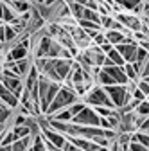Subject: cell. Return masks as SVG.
I'll return each mask as SVG.
<instances>
[{
	"label": "cell",
	"instance_id": "cell-37",
	"mask_svg": "<svg viewBox=\"0 0 149 151\" xmlns=\"http://www.w3.org/2000/svg\"><path fill=\"white\" fill-rule=\"evenodd\" d=\"M147 101H149V96H147Z\"/></svg>",
	"mask_w": 149,
	"mask_h": 151
},
{
	"label": "cell",
	"instance_id": "cell-35",
	"mask_svg": "<svg viewBox=\"0 0 149 151\" xmlns=\"http://www.w3.org/2000/svg\"><path fill=\"white\" fill-rule=\"evenodd\" d=\"M97 151H110V149H108V147H99Z\"/></svg>",
	"mask_w": 149,
	"mask_h": 151
},
{
	"label": "cell",
	"instance_id": "cell-18",
	"mask_svg": "<svg viewBox=\"0 0 149 151\" xmlns=\"http://www.w3.org/2000/svg\"><path fill=\"white\" fill-rule=\"evenodd\" d=\"M68 7H70V14H72V18H74V20H76V22L83 20V13H85V6L77 4L76 0H74V2H70V4H68Z\"/></svg>",
	"mask_w": 149,
	"mask_h": 151
},
{
	"label": "cell",
	"instance_id": "cell-3",
	"mask_svg": "<svg viewBox=\"0 0 149 151\" xmlns=\"http://www.w3.org/2000/svg\"><path fill=\"white\" fill-rule=\"evenodd\" d=\"M104 88H106V93L110 96L111 103H113L115 110H120L122 106L129 104L131 99H133L131 92H129L128 86H124V85H111V86H104Z\"/></svg>",
	"mask_w": 149,
	"mask_h": 151
},
{
	"label": "cell",
	"instance_id": "cell-13",
	"mask_svg": "<svg viewBox=\"0 0 149 151\" xmlns=\"http://www.w3.org/2000/svg\"><path fill=\"white\" fill-rule=\"evenodd\" d=\"M13 115H14V110H11L9 106H6L0 101V126H9Z\"/></svg>",
	"mask_w": 149,
	"mask_h": 151
},
{
	"label": "cell",
	"instance_id": "cell-10",
	"mask_svg": "<svg viewBox=\"0 0 149 151\" xmlns=\"http://www.w3.org/2000/svg\"><path fill=\"white\" fill-rule=\"evenodd\" d=\"M68 142H72L76 147L83 149V151H97L99 146L94 142V140H90V139H81V137H67Z\"/></svg>",
	"mask_w": 149,
	"mask_h": 151
},
{
	"label": "cell",
	"instance_id": "cell-26",
	"mask_svg": "<svg viewBox=\"0 0 149 151\" xmlns=\"http://www.w3.org/2000/svg\"><path fill=\"white\" fill-rule=\"evenodd\" d=\"M137 88L142 90V92L145 93V97L149 96V81H145V79H138V81H137Z\"/></svg>",
	"mask_w": 149,
	"mask_h": 151
},
{
	"label": "cell",
	"instance_id": "cell-34",
	"mask_svg": "<svg viewBox=\"0 0 149 151\" xmlns=\"http://www.w3.org/2000/svg\"><path fill=\"white\" fill-rule=\"evenodd\" d=\"M2 13H4V2L0 0V20H2Z\"/></svg>",
	"mask_w": 149,
	"mask_h": 151
},
{
	"label": "cell",
	"instance_id": "cell-7",
	"mask_svg": "<svg viewBox=\"0 0 149 151\" xmlns=\"http://www.w3.org/2000/svg\"><path fill=\"white\" fill-rule=\"evenodd\" d=\"M25 58H29V49H25L22 43H18V42L14 45H9L7 54H6L7 61H20V60H25Z\"/></svg>",
	"mask_w": 149,
	"mask_h": 151
},
{
	"label": "cell",
	"instance_id": "cell-39",
	"mask_svg": "<svg viewBox=\"0 0 149 151\" xmlns=\"http://www.w3.org/2000/svg\"><path fill=\"white\" fill-rule=\"evenodd\" d=\"M29 151H31V149H29Z\"/></svg>",
	"mask_w": 149,
	"mask_h": 151
},
{
	"label": "cell",
	"instance_id": "cell-9",
	"mask_svg": "<svg viewBox=\"0 0 149 151\" xmlns=\"http://www.w3.org/2000/svg\"><path fill=\"white\" fill-rule=\"evenodd\" d=\"M0 101H2L6 106H9L11 110H16L18 106H20V99H18L14 93H11V92L2 85V81H0Z\"/></svg>",
	"mask_w": 149,
	"mask_h": 151
},
{
	"label": "cell",
	"instance_id": "cell-23",
	"mask_svg": "<svg viewBox=\"0 0 149 151\" xmlns=\"http://www.w3.org/2000/svg\"><path fill=\"white\" fill-rule=\"evenodd\" d=\"M135 113L140 117V119H145V117H149V101L145 99V101H142L137 108H135Z\"/></svg>",
	"mask_w": 149,
	"mask_h": 151
},
{
	"label": "cell",
	"instance_id": "cell-11",
	"mask_svg": "<svg viewBox=\"0 0 149 151\" xmlns=\"http://www.w3.org/2000/svg\"><path fill=\"white\" fill-rule=\"evenodd\" d=\"M126 36H129V34L124 31H106V42L111 43L113 47H117V45L126 42Z\"/></svg>",
	"mask_w": 149,
	"mask_h": 151
},
{
	"label": "cell",
	"instance_id": "cell-19",
	"mask_svg": "<svg viewBox=\"0 0 149 151\" xmlns=\"http://www.w3.org/2000/svg\"><path fill=\"white\" fill-rule=\"evenodd\" d=\"M18 18V14L14 13V9L9 6V2L7 4H4V13H2V22L4 24H13L14 20Z\"/></svg>",
	"mask_w": 149,
	"mask_h": 151
},
{
	"label": "cell",
	"instance_id": "cell-32",
	"mask_svg": "<svg viewBox=\"0 0 149 151\" xmlns=\"http://www.w3.org/2000/svg\"><path fill=\"white\" fill-rule=\"evenodd\" d=\"M58 2H59V0H45L43 4H45V6H49V7H52V6H56Z\"/></svg>",
	"mask_w": 149,
	"mask_h": 151
},
{
	"label": "cell",
	"instance_id": "cell-8",
	"mask_svg": "<svg viewBox=\"0 0 149 151\" xmlns=\"http://www.w3.org/2000/svg\"><path fill=\"white\" fill-rule=\"evenodd\" d=\"M120 56L124 58L126 63H135L137 61V50H138V43H120L115 47Z\"/></svg>",
	"mask_w": 149,
	"mask_h": 151
},
{
	"label": "cell",
	"instance_id": "cell-38",
	"mask_svg": "<svg viewBox=\"0 0 149 151\" xmlns=\"http://www.w3.org/2000/svg\"><path fill=\"white\" fill-rule=\"evenodd\" d=\"M0 45H4V43H0Z\"/></svg>",
	"mask_w": 149,
	"mask_h": 151
},
{
	"label": "cell",
	"instance_id": "cell-15",
	"mask_svg": "<svg viewBox=\"0 0 149 151\" xmlns=\"http://www.w3.org/2000/svg\"><path fill=\"white\" fill-rule=\"evenodd\" d=\"M47 119H52V121H59V122H72V113L68 108L65 110H59V111H56L52 113V115H45Z\"/></svg>",
	"mask_w": 149,
	"mask_h": 151
},
{
	"label": "cell",
	"instance_id": "cell-16",
	"mask_svg": "<svg viewBox=\"0 0 149 151\" xmlns=\"http://www.w3.org/2000/svg\"><path fill=\"white\" fill-rule=\"evenodd\" d=\"M31 151H49V147H47V140L43 139V135H42V133H38V135H32Z\"/></svg>",
	"mask_w": 149,
	"mask_h": 151
},
{
	"label": "cell",
	"instance_id": "cell-6",
	"mask_svg": "<svg viewBox=\"0 0 149 151\" xmlns=\"http://www.w3.org/2000/svg\"><path fill=\"white\" fill-rule=\"evenodd\" d=\"M99 115L95 108L92 106H86L81 113H77L76 117H72V122L74 124H79V126H99Z\"/></svg>",
	"mask_w": 149,
	"mask_h": 151
},
{
	"label": "cell",
	"instance_id": "cell-12",
	"mask_svg": "<svg viewBox=\"0 0 149 151\" xmlns=\"http://www.w3.org/2000/svg\"><path fill=\"white\" fill-rule=\"evenodd\" d=\"M9 6L14 9V13H16L18 16L24 14V13H29V11L32 9V6H31L29 0H9Z\"/></svg>",
	"mask_w": 149,
	"mask_h": 151
},
{
	"label": "cell",
	"instance_id": "cell-24",
	"mask_svg": "<svg viewBox=\"0 0 149 151\" xmlns=\"http://www.w3.org/2000/svg\"><path fill=\"white\" fill-rule=\"evenodd\" d=\"M85 108H86V104H85V101H83V99H79L77 103H74L72 106H68V110H70V113H72V117H76L77 113H81Z\"/></svg>",
	"mask_w": 149,
	"mask_h": 151
},
{
	"label": "cell",
	"instance_id": "cell-21",
	"mask_svg": "<svg viewBox=\"0 0 149 151\" xmlns=\"http://www.w3.org/2000/svg\"><path fill=\"white\" fill-rule=\"evenodd\" d=\"M83 20H88V22H94V24H99L101 25V14H99V11H94V9L85 7Z\"/></svg>",
	"mask_w": 149,
	"mask_h": 151
},
{
	"label": "cell",
	"instance_id": "cell-27",
	"mask_svg": "<svg viewBox=\"0 0 149 151\" xmlns=\"http://www.w3.org/2000/svg\"><path fill=\"white\" fill-rule=\"evenodd\" d=\"M129 151H149L145 146H142L140 142H135V140H131L129 142Z\"/></svg>",
	"mask_w": 149,
	"mask_h": 151
},
{
	"label": "cell",
	"instance_id": "cell-22",
	"mask_svg": "<svg viewBox=\"0 0 149 151\" xmlns=\"http://www.w3.org/2000/svg\"><path fill=\"white\" fill-rule=\"evenodd\" d=\"M131 140L140 142L142 146H145L149 149V133H145V131H135V133L131 135Z\"/></svg>",
	"mask_w": 149,
	"mask_h": 151
},
{
	"label": "cell",
	"instance_id": "cell-1",
	"mask_svg": "<svg viewBox=\"0 0 149 151\" xmlns=\"http://www.w3.org/2000/svg\"><path fill=\"white\" fill-rule=\"evenodd\" d=\"M79 99H81V97L76 93V90H72V88H68V86L61 85L59 92L56 93L54 101L50 103V106H49V110H47V115H52V113L59 111V110H65V108L72 106L74 103H77Z\"/></svg>",
	"mask_w": 149,
	"mask_h": 151
},
{
	"label": "cell",
	"instance_id": "cell-2",
	"mask_svg": "<svg viewBox=\"0 0 149 151\" xmlns=\"http://www.w3.org/2000/svg\"><path fill=\"white\" fill-rule=\"evenodd\" d=\"M85 104L86 106H92V108H97V106H106V108H115L113 103H111L110 96L106 93V88L101 86V85H94L88 92L86 96L83 97Z\"/></svg>",
	"mask_w": 149,
	"mask_h": 151
},
{
	"label": "cell",
	"instance_id": "cell-5",
	"mask_svg": "<svg viewBox=\"0 0 149 151\" xmlns=\"http://www.w3.org/2000/svg\"><path fill=\"white\" fill-rule=\"evenodd\" d=\"M113 16L117 18V22L126 31H129V32H138V31H142V18H140V14L119 11V13H113Z\"/></svg>",
	"mask_w": 149,
	"mask_h": 151
},
{
	"label": "cell",
	"instance_id": "cell-29",
	"mask_svg": "<svg viewBox=\"0 0 149 151\" xmlns=\"http://www.w3.org/2000/svg\"><path fill=\"white\" fill-rule=\"evenodd\" d=\"M149 76V60L144 63V67H142V72H140V78H147Z\"/></svg>",
	"mask_w": 149,
	"mask_h": 151
},
{
	"label": "cell",
	"instance_id": "cell-4",
	"mask_svg": "<svg viewBox=\"0 0 149 151\" xmlns=\"http://www.w3.org/2000/svg\"><path fill=\"white\" fill-rule=\"evenodd\" d=\"M0 81H2V85L11 92V93H14V96L20 99V96L24 93V90H25V85H24V79L22 78H18L16 74H13V72H9V70H2V76H0Z\"/></svg>",
	"mask_w": 149,
	"mask_h": 151
},
{
	"label": "cell",
	"instance_id": "cell-14",
	"mask_svg": "<svg viewBox=\"0 0 149 151\" xmlns=\"http://www.w3.org/2000/svg\"><path fill=\"white\" fill-rule=\"evenodd\" d=\"M124 72H126V76H128L129 83H137V81L140 79V70L137 68L135 63H126V65H124Z\"/></svg>",
	"mask_w": 149,
	"mask_h": 151
},
{
	"label": "cell",
	"instance_id": "cell-20",
	"mask_svg": "<svg viewBox=\"0 0 149 151\" xmlns=\"http://www.w3.org/2000/svg\"><path fill=\"white\" fill-rule=\"evenodd\" d=\"M106 58L111 61V63H113V65H117V67H124L126 65V61H124V58H122V56H120V52L113 47V49H111L108 54H106Z\"/></svg>",
	"mask_w": 149,
	"mask_h": 151
},
{
	"label": "cell",
	"instance_id": "cell-31",
	"mask_svg": "<svg viewBox=\"0 0 149 151\" xmlns=\"http://www.w3.org/2000/svg\"><path fill=\"white\" fill-rule=\"evenodd\" d=\"M0 43H6V24L0 25Z\"/></svg>",
	"mask_w": 149,
	"mask_h": 151
},
{
	"label": "cell",
	"instance_id": "cell-30",
	"mask_svg": "<svg viewBox=\"0 0 149 151\" xmlns=\"http://www.w3.org/2000/svg\"><path fill=\"white\" fill-rule=\"evenodd\" d=\"M63 151H83V149H79V147H76L72 142H68L67 140V144H65V147H63Z\"/></svg>",
	"mask_w": 149,
	"mask_h": 151
},
{
	"label": "cell",
	"instance_id": "cell-28",
	"mask_svg": "<svg viewBox=\"0 0 149 151\" xmlns=\"http://www.w3.org/2000/svg\"><path fill=\"white\" fill-rule=\"evenodd\" d=\"M140 16H149V0H144L142 2V13Z\"/></svg>",
	"mask_w": 149,
	"mask_h": 151
},
{
	"label": "cell",
	"instance_id": "cell-36",
	"mask_svg": "<svg viewBox=\"0 0 149 151\" xmlns=\"http://www.w3.org/2000/svg\"><path fill=\"white\" fill-rule=\"evenodd\" d=\"M2 24H4V22H2V20H0V25H2Z\"/></svg>",
	"mask_w": 149,
	"mask_h": 151
},
{
	"label": "cell",
	"instance_id": "cell-17",
	"mask_svg": "<svg viewBox=\"0 0 149 151\" xmlns=\"http://www.w3.org/2000/svg\"><path fill=\"white\" fill-rule=\"evenodd\" d=\"M31 144H32V135L16 140V142L11 146V151H29V149H31Z\"/></svg>",
	"mask_w": 149,
	"mask_h": 151
},
{
	"label": "cell",
	"instance_id": "cell-33",
	"mask_svg": "<svg viewBox=\"0 0 149 151\" xmlns=\"http://www.w3.org/2000/svg\"><path fill=\"white\" fill-rule=\"evenodd\" d=\"M0 151H11V146H2L0 144Z\"/></svg>",
	"mask_w": 149,
	"mask_h": 151
},
{
	"label": "cell",
	"instance_id": "cell-25",
	"mask_svg": "<svg viewBox=\"0 0 149 151\" xmlns=\"http://www.w3.org/2000/svg\"><path fill=\"white\" fill-rule=\"evenodd\" d=\"M92 43L97 45V47H101L102 43H106V32H104V31H101L99 34H95V36H94V40H92Z\"/></svg>",
	"mask_w": 149,
	"mask_h": 151
}]
</instances>
